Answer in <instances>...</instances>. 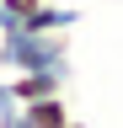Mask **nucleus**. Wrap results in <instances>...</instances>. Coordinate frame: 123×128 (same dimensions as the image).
Returning <instances> with one entry per match:
<instances>
[{"instance_id": "7", "label": "nucleus", "mask_w": 123, "mask_h": 128, "mask_svg": "<svg viewBox=\"0 0 123 128\" xmlns=\"http://www.w3.org/2000/svg\"><path fill=\"white\" fill-rule=\"evenodd\" d=\"M64 128H86V123H80V118H70V123H64Z\"/></svg>"}, {"instance_id": "2", "label": "nucleus", "mask_w": 123, "mask_h": 128, "mask_svg": "<svg viewBox=\"0 0 123 128\" xmlns=\"http://www.w3.org/2000/svg\"><path fill=\"white\" fill-rule=\"evenodd\" d=\"M59 91H64V75H48V70L11 75V96H16V107H27V102H43V96H59Z\"/></svg>"}, {"instance_id": "1", "label": "nucleus", "mask_w": 123, "mask_h": 128, "mask_svg": "<svg viewBox=\"0 0 123 128\" xmlns=\"http://www.w3.org/2000/svg\"><path fill=\"white\" fill-rule=\"evenodd\" d=\"M0 70L11 75L48 70L70 80V38L64 32H11V38H0Z\"/></svg>"}, {"instance_id": "3", "label": "nucleus", "mask_w": 123, "mask_h": 128, "mask_svg": "<svg viewBox=\"0 0 123 128\" xmlns=\"http://www.w3.org/2000/svg\"><path fill=\"white\" fill-rule=\"evenodd\" d=\"M75 22H80V11L75 6H54V0H38L27 11V32H70Z\"/></svg>"}, {"instance_id": "5", "label": "nucleus", "mask_w": 123, "mask_h": 128, "mask_svg": "<svg viewBox=\"0 0 123 128\" xmlns=\"http://www.w3.org/2000/svg\"><path fill=\"white\" fill-rule=\"evenodd\" d=\"M6 112H16V96H11V80H0V118Z\"/></svg>"}, {"instance_id": "4", "label": "nucleus", "mask_w": 123, "mask_h": 128, "mask_svg": "<svg viewBox=\"0 0 123 128\" xmlns=\"http://www.w3.org/2000/svg\"><path fill=\"white\" fill-rule=\"evenodd\" d=\"M22 118L32 128H64L70 123V102H64V91H59V96H43V102H27L22 107Z\"/></svg>"}, {"instance_id": "6", "label": "nucleus", "mask_w": 123, "mask_h": 128, "mask_svg": "<svg viewBox=\"0 0 123 128\" xmlns=\"http://www.w3.org/2000/svg\"><path fill=\"white\" fill-rule=\"evenodd\" d=\"M0 128H32V123H27V118H22V107H16V112H6V118H0Z\"/></svg>"}]
</instances>
